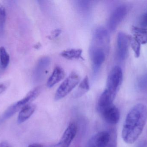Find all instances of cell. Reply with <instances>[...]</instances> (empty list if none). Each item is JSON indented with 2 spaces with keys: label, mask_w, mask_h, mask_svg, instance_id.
Returning a JSON list of instances; mask_svg holds the SVG:
<instances>
[{
  "label": "cell",
  "mask_w": 147,
  "mask_h": 147,
  "mask_svg": "<svg viewBox=\"0 0 147 147\" xmlns=\"http://www.w3.org/2000/svg\"><path fill=\"white\" fill-rule=\"evenodd\" d=\"M133 37L136 39L141 45L147 43V28L133 26L131 29Z\"/></svg>",
  "instance_id": "15"
},
{
  "label": "cell",
  "mask_w": 147,
  "mask_h": 147,
  "mask_svg": "<svg viewBox=\"0 0 147 147\" xmlns=\"http://www.w3.org/2000/svg\"><path fill=\"white\" fill-rule=\"evenodd\" d=\"M123 78V73L121 68L118 66H114L108 76L106 89L114 100L121 85Z\"/></svg>",
  "instance_id": "3"
},
{
  "label": "cell",
  "mask_w": 147,
  "mask_h": 147,
  "mask_svg": "<svg viewBox=\"0 0 147 147\" xmlns=\"http://www.w3.org/2000/svg\"><path fill=\"white\" fill-rule=\"evenodd\" d=\"M40 91L41 88L40 87H36L30 91L24 98L9 106L4 112L2 119L5 120L10 118L23 107L30 104L38 96Z\"/></svg>",
  "instance_id": "2"
},
{
  "label": "cell",
  "mask_w": 147,
  "mask_h": 147,
  "mask_svg": "<svg viewBox=\"0 0 147 147\" xmlns=\"http://www.w3.org/2000/svg\"><path fill=\"white\" fill-rule=\"evenodd\" d=\"M77 125L74 123L69 124L64 132L60 142L57 144V147H69L77 133Z\"/></svg>",
  "instance_id": "11"
},
{
  "label": "cell",
  "mask_w": 147,
  "mask_h": 147,
  "mask_svg": "<svg viewBox=\"0 0 147 147\" xmlns=\"http://www.w3.org/2000/svg\"><path fill=\"white\" fill-rule=\"evenodd\" d=\"M61 55L68 60H78L83 58L82 51L80 49L71 48L66 49L61 52Z\"/></svg>",
  "instance_id": "16"
},
{
  "label": "cell",
  "mask_w": 147,
  "mask_h": 147,
  "mask_svg": "<svg viewBox=\"0 0 147 147\" xmlns=\"http://www.w3.org/2000/svg\"><path fill=\"white\" fill-rule=\"evenodd\" d=\"M130 45L134 51L135 57L138 58L140 55L141 44L134 37L130 36Z\"/></svg>",
  "instance_id": "19"
},
{
  "label": "cell",
  "mask_w": 147,
  "mask_h": 147,
  "mask_svg": "<svg viewBox=\"0 0 147 147\" xmlns=\"http://www.w3.org/2000/svg\"><path fill=\"white\" fill-rule=\"evenodd\" d=\"M79 7L83 11H87L90 7V1H79Z\"/></svg>",
  "instance_id": "22"
},
{
  "label": "cell",
  "mask_w": 147,
  "mask_h": 147,
  "mask_svg": "<svg viewBox=\"0 0 147 147\" xmlns=\"http://www.w3.org/2000/svg\"><path fill=\"white\" fill-rule=\"evenodd\" d=\"M138 88L140 89H145L147 88V74L142 76L138 80L137 83Z\"/></svg>",
  "instance_id": "21"
},
{
  "label": "cell",
  "mask_w": 147,
  "mask_h": 147,
  "mask_svg": "<svg viewBox=\"0 0 147 147\" xmlns=\"http://www.w3.org/2000/svg\"><path fill=\"white\" fill-rule=\"evenodd\" d=\"M140 23L142 27L147 28V12L143 14L140 19Z\"/></svg>",
  "instance_id": "23"
},
{
  "label": "cell",
  "mask_w": 147,
  "mask_h": 147,
  "mask_svg": "<svg viewBox=\"0 0 147 147\" xmlns=\"http://www.w3.org/2000/svg\"><path fill=\"white\" fill-rule=\"evenodd\" d=\"M110 46V36L108 30L104 27L98 28L93 35L91 47H98L109 53Z\"/></svg>",
  "instance_id": "5"
},
{
  "label": "cell",
  "mask_w": 147,
  "mask_h": 147,
  "mask_svg": "<svg viewBox=\"0 0 147 147\" xmlns=\"http://www.w3.org/2000/svg\"><path fill=\"white\" fill-rule=\"evenodd\" d=\"M89 89L90 83L89 79L88 77L86 76L80 82L74 96L76 98L80 97L87 92Z\"/></svg>",
  "instance_id": "17"
},
{
  "label": "cell",
  "mask_w": 147,
  "mask_h": 147,
  "mask_svg": "<svg viewBox=\"0 0 147 147\" xmlns=\"http://www.w3.org/2000/svg\"><path fill=\"white\" fill-rule=\"evenodd\" d=\"M36 110V106L34 104H28L21 109L18 115L17 122L19 124L23 123L28 120L34 114Z\"/></svg>",
  "instance_id": "14"
},
{
  "label": "cell",
  "mask_w": 147,
  "mask_h": 147,
  "mask_svg": "<svg viewBox=\"0 0 147 147\" xmlns=\"http://www.w3.org/2000/svg\"><path fill=\"white\" fill-rule=\"evenodd\" d=\"M117 56L120 61H123L127 58L130 45V36L122 32L118 33L117 36Z\"/></svg>",
  "instance_id": "8"
},
{
  "label": "cell",
  "mask_w": 147,
  "mask_h": 147,
  "mask_svg": "<svg viewBox=\"0 0 147 147\" xmlns=\"http://www.w3.org/2000/svg\"><path fill=\"white\" fill-rule=\"evenodd\" d=\"M65 76V72L63 69L60 66H56L47 80V87L49 88L53 87L60 82L64 78Z\"/></svg>",
  "instance_id": "13"
},
{
  "label": "cell",
  "mask_w": 147,
  "mask_h": 147,
  "mask_svg": "<svg viewBox=\"0 0 147 147\" xmlns=\"http://www.w3.org/2000/svg\"><path fill=\"white\" fill-rule=\"evenodd\" d=\"M127 13V8L124 4L119 5L112 12L109 21V27L111 31L116 29Z\"/></svg>",
  "instance_id": "9"
},
{
  "label": "cell",
  "mask_w": 147,
  "mask_h": 147,
  "mask_svg": "<svg viewBox=\"0 0 147 147\" xmlns=\"http://www.w3.org/2000/svg\"><path fill=\"white\" fill-rule=\"evenodd\" d=\"M7 87V85L5 83L0 84V95L4 92Z\"/></svg>",
  "instance_id": "24"
},
{
  "label": "cell",
  "mask_w": 147,
  "mask_h": 147,
  "mask_svg": "<svg viewBox=\"0 0 147 147\" xmlns=\"http://www.w3.org/2000/svg\"><path fill=\"white\" fill-rule=\"evenodd\" d=\"M50 64L51 59L49 57H42L39 60L34 72V77L36 81H40L44 79L47 72Z\"/></svg>",
  "instance_id": "12"
},
{
  "label": "cell",
  "mask_w": 147,
  "mask_h": 147,
  "mask_svg": "<svg viewBox=\"0 0 147 147\" xmlns=\"http://www.w3.org/2000/svg\"><path fill=\"white\" fill-rule=\"evenodd\" d=\"M9 63V56L3 47H0V64L2 68L6 69Z\"/></svg>",
  "instance_id": "18"
},
{
  "label": "cell",
  "mask_w": 147,
  "mask_h": 147,
  "mask_svg": "<svg viewBox=\"0 0 147 147\" xmlns=\"http://www.w3.org/2000/svg\"><path fill=\"white\" fill-rule=\"evenodd\" d=\"M147 121V108L142 104L135 105L126 117L122 131L123 140L133 144L140 137Z\"/></svg>",
  "instance_id": "1"
},
{
  "label": "cell",
  "mask_w": 147,
  "mask_h": 147,
  "mask_svg": "<svg viewBox=\"0 0 147 147\" xmlns=\"http://www.w3.org/2000/svg\"><path fill=\"white\" fill-rule=\"evenodd\" d=\"M28 147H44L42 145H40L39 144H36V143H34V144H31V145H29Z\"/></svg>",
  "instance_id": "27"
},
{
  "label": "cell",
  "mask_w": 147,
  "mask_h": 147,
  "mask_svg": "<svg viewBox=\"0 0 147 147\" xmlns=\"http://www.w3.org/2000/svg\"><path fill=\"white\" fill-rule=\"evenodd\" d=\"M0 147H11L10 145L6 142H2L0 143Z\"/></svg>",
  "instance_id": "28"
},
{
  "label": "cell",
  "mask_w": 147,
  "mask_h": 147,
  "mask_svg": "<svg viewBox=\"0 0 147 147\" xmlns=\"http://www.w3.org/2000/svg\"><path fill=\"white\" fill-rule=\"evenodd\" d=\"M90 53L92 71L94 75H96L105 61L108 54L101 48L91 47L90 48Z\"/></svg>",
  "instance_id": "7"
},
{
  "label": "cell",
  "mask_w": 147,
  "mask_h": 147,
  "mask_svg": "<svg viewBox=\"0 0 147 147\" xmlns=\"http://www.w3.org/2000/svg\"><path fill=\"white\" fill-rule=\"evenodd\" d=\"M111 135L107 131H102L93 135L88 142L87 147H109Z\"/></svg>",
  "instance_id": "10"
},
{
  "label": "cell",
  "mask_w": 147,
  "mask_h": 147,
  "mask_svg": "<svg viewBox=\"0 0 147 147\" xmlns=\"http://www.w3.org/2000/svg\"><path fill=\"white\" fill-rule=\"evenodd\" d=\"M6 20V9L0 4V31H2L5 26Z\"/></svg>",
  "instance_id": "20"
},
{
  "label": "cell",
  "mask_w": 147,
  "mask_h": 147,
  "mask_svg": "<svg viewBox=\"0 0 147 147\" xmlns=\"http://www.w3.org/2000/svg\"><path fill=\"white\" fill-rule=\"evenodd\" d=\"M61 31L60 30H56L55 31H54V32H53V34H51V36L53 37H54V38H56L57 36L59 35L60 34V33H61Z\"/></svg>",
  "instance_id": "26"
},
{
  "label": "cell",
  "mask_w": 147,
  "mask_h": 147,
  "mask_svg": "<svg viewBox=\"0 0 147 147\" xmlns=\"http://www.w3.org/2000/svg\"><path fill=\"white\" fill-rule=\"evenodd\" d=\"M80 81V77L75 72L71 73L66 79L59 85L55 95L56 101L61 100L69 94L78 84Z\"/></svg>",
  "instance_id": "4"
},
{
  "label": "cell",
  "mask_w": 147,
  "mask_h": 147,
  "mask_svg": "<svg viewBox=\"0 0 147 147\" xmlns=\"http://www.w3.org/2000/svg\"><path fill=\"white\" fill-rule=\"evenodd\" d=\"M98 110L104 120L109 124L115 125L119 122L120 118V112L113 103L98 108Z\"/></svg>",
  "instance_id": "6"
},
{
  "label": "cell",
  "mask_w": 147,
  "mask_h": 147,
  "mask_svg": "<svg viewBox=\"0 0 147 147\" xmlns=\"http://www.w3.org/2000/svg\"><path fill=\"white\" fill-rule=\"evenodd\" d=\"M136 147H147V142L145 140L140 142Z\"/></svg>",
  "instance_id": "25"
}]
</instances>
